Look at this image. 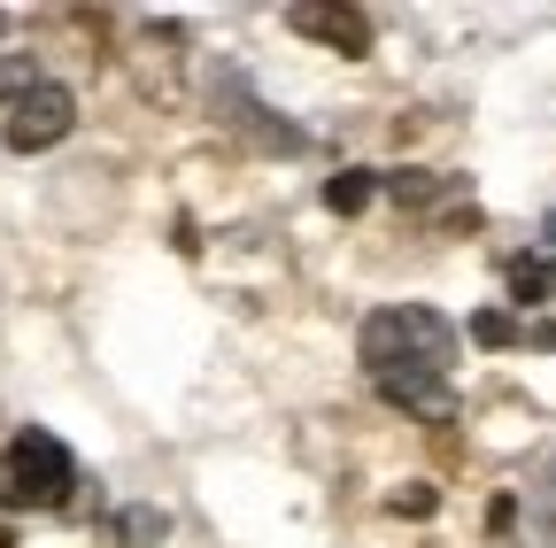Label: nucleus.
I'll use <instances>...</instances> for the list:
<instances>
[{
    "label": "nucleus",
    "instance_id": "obj_14",
    "mask_svg": "<svg viewBox=\"0 0 556 548\" xmlns=\"http://www.w3.org/2000/svg\"><path fill=\"white\" fill-rule=\"evenodd\" d=\"M0 548H16V533H9V518H0Z\"/></svg>",
    "mask_w": 556,
    "mask_h": 548
},
{
    "label": "nucleus",
    "instance_id": "obj_10",
    "mask_svg": "<svg viewBox=\"0 0 556 548\" xmlns=\"http://www.w3.org/2000/svg\"><path fill=\"white\" fill-rule=\"evenodd\" d=\"M39 86H47V71H39L31 54H0V101H9V109H16L24 93H39Z\"/></svg>",
    "mask_w": 556,
    "mask_h": 548
},
{
    "label": "nucleus",
    "instance_id": "obj_12",
    "mask_svg": "<svg viewBox=\"0 0 556 548\" xmlns=\"http://www.w3.org/2000/svg\"><path fill=\"white\" fill-rule=\"evenodd\" d=\"M394 510H402V518H433L441 495H433V487H409V495H394Z\"/></svg>",
    "mask_w": 556,
    "mask_h": 548
},
{
    "label": "nucleus",
    "instance_id": "obj_3",
    "mask_svg": "<svg viewBox=\"0 0 556 548\" xmlns=\"http://www.w3.org/2000/svg\"><path fill=\"white\" fill-rule=\"evenodd\" d=\"M70 124H78V101H70V86H39V93H24L16 109H9V148L16 155H39V148H54V140H70Z\"/></svg>",
    "mask_w": 556,
    "mask_h": 548
},
{
    "label": "nucleus",
    "instance_id": "obj_9",
    "mask_svg": "<svg viewBox=\"0 0 556 548\" xmlns=\"http://www.w3.org/2000/svg\"><path fill=\"white\" fill-rule=\"evenodd\" d=\"M379 193H394L402 209H426V201L441 193V178L433 170H379Z\"/></svg>",
    "mask_w": 556,
    "mask_h": 548
},
{
    "label": "nucleus",
    "instance_id": "obj_7",
    "mask_svg": "<svg viewBox=\"0 0 556 548\" xmlns=\"http://www.w3.org/2000/svg\"><path fill=\"white\" fill-rule=\"evenodd\" d=\"M503 286H510L518 309L556 302V255H510V263H503Z\"/></svg>",
    "mask_w": 556,
    "mask_h": 548
},
{
    "label": "nucleus",
    "instance_id": "obj_8",
    "mask_svg": "<svg viewBox=\"0 0 556 548\" xmlns=\"http://www.w3.org/2000/svg\"><path fill=\"white\" fill-rule=\"evenodd\" d=\"M371 201H379V170H364V163L325 178V209H332V217H364Z\"/></svg>",
    "mask_w": 556,
    "mask_h": 548
},
{
    "label": "nucleus",
    "instance_id": "obj_11",
    "mask_svg": "<svg viewBox=\"0 0 556 548\" xmlns=\"http://www.w3.org/2000/svg\"><path fill=\"white\" fill-rule=\"evenodd\" d=\"M471 340H479V348H510V340H526V324L510 309H479L471 317Z\"/></svg>",
    "mask_w": 556,
    "mask_h": 548
},
{
    "label": "nucleus",
    "instance_id": "obj_6",
    "mask_svg": "<svg viewBox=\"0 0 556 548\" xmlns=\"http://www.w3.org/2000/svg\"><path fill=\"white\" fill-rule=\"evenodd\" d=\"M101 540H109V548H163V540H170V510H155V502H131V510H109Z\"/></svg>",
    "mask_w": 556,
    "mask_h": 548
},
{
    "label": "nucleus",
    "instance_id": "obj_1",
    "mask_svg": "<svg viewBox=\"0 0 556 548\" xmlns=\"http://www.w3.org/2000/svg\"><path fill=\"white\" fill-rule=\"evenodd\" d=\"M364 364H371V379H394V371H433V379H448V364H456V324H448L441 309H426V302L379 309V317L364 324Z\"/></svg>",
    "mask_w": 556,
    "mask_h": 548
},
{
    "label": "nucleus",
    "instance_id": "obj_13",
    "mask_svg": "<svg viewBox=\"0 0 556 548\" xmlns=\"http://www.w3.org/2000/svg\"><path fill=\"white\" fill-rule=\"evenodd\" d=\"M526 348H556V324H548V317H533V324H526Z\"/></svg>",
    "mask_w": 556,
    "mask_h": 548
},
{
    "label": "nucleus",
    "instance_id": "obj_4",
    "mask_svg": "<svg viewBox=\"0 0 556 548\" xmlns=\"http://www.w3.org/2000/svg\"><path fill=\"white\" fill-rule=\"evenodd\" d=\"M287 24L302 39H325L332 54H364L371 47V16L348 9V0H302V9H287Z\"/></svg>",
    "mask_w": 556,
    "mask_h": 548
},
{
    "label": "nucleus",
    "instance_id": "obj_2",
    "mask_svg": "<svg viewBox=\"0 0 556 548\" xmlns=\"http://www.w3.org/2000/svg\"><path fill=\"white\" fill-rule=\"evenodd\" d=\"M70 487H78V456H70L54 433L24 425L9 448H0V510H62Z\"/></svg>",
    "mask_w": 556,
    "mask_h": 548
},
{
    "label": "nucleus",
    "instance_id": "obj_5",
    "mask_svg": "<svg viewBox=\"0 0 556 548\" xmlns=\"http://www.w3.org/2000/svg\"><path fill=\"white\" fill-rule=\"evenodd\" d=\"M402 418H433V425H448L456 418V386L448 379H433V371H394V379H371Z\"/></svg>",
    "mask_w": 556,
    "mask_h": 548
}]
</instances>
